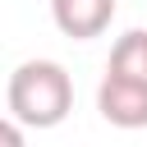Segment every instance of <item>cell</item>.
<instances>
[{"label":"cell","mask_w":147,"mask_h":147,"mask_svg":"<svg viewBox=\"0 0 147 147\" xmlns=\"http://www.w3.org/2000/svg\"><path fill=\"white\" fill-rule=\"evenodd\" d=\"M9 115L23 129H55L74 110V83L55 60H23L9 74Z\"/></svg>","instance_id":"6da1fadb"},{"label":"cell","mask_w":147,"mask_h":147,"mask_svg":"<svg viewBox=\"0 0 147 147\" xmlns=\"http://www.w3.org/2000/svg\"><path fill=\"white\" fill-rule=\"evenodd\" d=\"M96 110L115 129H147V83L106 69V78L96 87Z\"/></svg>","instance_id":"7a4b0ae2"},{"label":"cell","mask_w":147,"mask_h":147,"mask_svg":"<svg viewBox=\"0 0 147 147\" xmlns=\"http://www.w3.org/2000/svg\"><path fill=\"white\" fill-rule=\"evenodd\" d=\"M51 18L64 37L74 41H92L110 28L115 18V0H51Z\"/></svg>","instance_id":"3957f363"},{"label":"cell","mask_w":147,"mask_h":147,"mask_svg":"<svg viewBox=\"0 0 147 147\" xmlns=\"http://www.w3.org/2000/svg\"><path fill=\"white\" fill-rule=\"evenodd\" d=\"M110 74H124V78H138V83H147V28H129L119 41H115V51H110V64H106Z\"/></svg>","instance_id":"277c9868"},{"label":"cell","mask_w":147,"mask_h":147,"mask_svg":"<svg viewBox=\"0 0 147 147\" xmlns=\"http://www.w3.org/2000/svg\"><path fill=\"white\" fill-rule=\"evenodd\" d=\"M0 147H23V124L9 115V119H0Z\"/></svg>","instance_id":"5b68a950"}]
</instances>
